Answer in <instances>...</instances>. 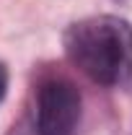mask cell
Returning a JSON list of instances; mask_svg holds the SVG:
<instances>
[{
    "label": "cell",
    "instance_id": "obj_2",
    "mask_svg": "<svg viewBox=\"0 0 132 135\" xmlns=\"http://www.w3.org/2000/svg\"><path fill=\"white\" fill-rule=\"evenodd\" d=\"M80 122V94L67 81H49L39 88L36 130L39 135H73Z\"/></svg>",
    "mask_w": 132,
    "mask_h": 135
},
{
    "label": "cell",
    "instance_id": "obj_1",
    "mask_svg": "<svg viewBox=\"0 0 132 135\" xmlns=\"http://www.w3.org/2000/svg\"><path fill=\"white\" fill-rule=\"evenodd\" d=\"M67 57L88 78L132 91V26L114 16L73 23L65 34Z\"/></svg>",
    "mask_w": 132,
    "mask_h": 135
},
{
    "label": "cell",
    "instance_id": "obj_3",
    "mask_svg": "<svg viewBox=\"0 0 132 135\" xmlns=\"http://www.w3.org/2000/svg\"><path fill=\"white\" fill-rule=\"evenodd\" d=\"M3 91H5V73H3V68H0V96H3Z\"/></svg>",
    "mask_w": 132,
    "mask_h": 135
}]
</instances>
